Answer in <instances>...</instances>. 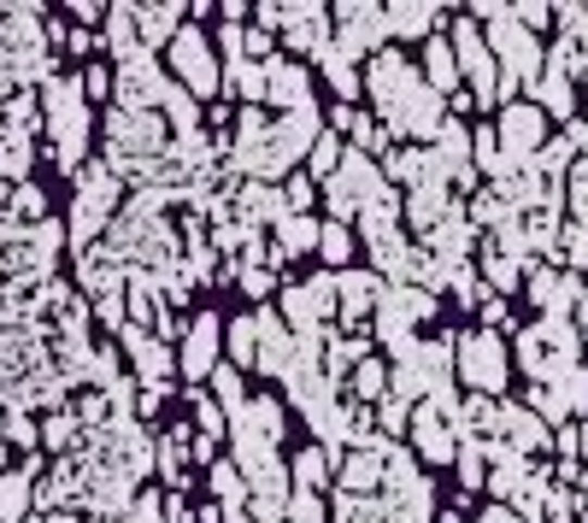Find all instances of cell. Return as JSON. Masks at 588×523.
Listing matches in <instances>:
<instances>
[{
	"instance_id": "6da1fadb",
	"label": "cell",
	"mask_w": 588,
	"mask_h": 523,
	"mask_svg": "<svg viewBox=\"0 0 588 523\" xmlns=\"http://www.w3.org/2000/svg\"><path fill=\"white\" fill-rule=\"evenodd\" d=\"M448 48H453V60H459V77L471 83V107H500V65H495L489 41H483V30H477V18L453 12Z\"/></svg>"
},
{
	"instance_id": "7a4b0ae2",
	"label": "cell",
	"mask_w": 588,
	"mask_h": 523,
	"mask_svg": "<svg viewBox=\"0 0 588 523\" xmlns=\"http://www.w3.org/2000/svg\"><path fill=\"white\" fill-rule=\"evenodd\" d=\"M453 359H459V376L471 383V395H506V376H512V359H506V341L495 329H471V336H453Z\"/></svg>"
},
{
	"instance_id": "3957f363",
	"label": "cell",
	"mask_w": 588,
	"mask_h": 523,
	"mask_svg": "<svg viewBox=\"0 0 588 523\" xmlns=\"http://www.w3.org/2000/svg\"><path fill=\"white\" fill-rule=\"evenodd\" d=\"M495 141H500V159H506V165H529V159L548 148V119H541L536 100H506V107H500V124H495Z\"/></svg>"
},
{
	"instance_id": "277c9868",
	"label": "cell",
	"mask_w": 588,
	"mask_h": 523,
	"mask_svg": "<svg viewBox=\"0 0 588 523\" xmlns=\"http://www.w3.org/2000/svg\"><path fill=\"white\" fill-rule=\"evenodd\" d=\"M383 188H389V183H383V171L371 165L365 153H341V165L329 171V212H336V224L348 212H365Z\"/></svg>"
},
{
	"instance_id": "5b68a950",
	"label": "cell",
	"mask_w": 588,
	"mask_h": 523,
	"mask_svg": "<svg viewBox=\"0 0 588 523\" xmlns=\"http://www.w3.org/2000/svg\"><path fill=\"white\" fill-rule=\"evenodd\" d=\"M383 119H389V129H383V136H418V141H429L441 129V95L429 89L424 77H412L406 89H400V100L389 112H383Z\"/></svg>"
},
{
	"instance_id": "8992f818",
	"label": "cell",
	"mask_w": 588,
	"mask_h": 523,
	"mask_svg": "<svg viewBox=\"0 0 588 523\" xmlns=\"http://www.w3.org/2000/svg\"><path fill=\"white\" fill-rule=\"evenodd\" d=\"M341 18V36L329 41V48L341 53V60H360V53H383V41H389V24H383V7H365V0H348V7H336Z\"/></svg>"
},
{
	"instance_id": "52a82bcc",
	"label": "cell",
	"mask_w": 588,
	"mask_h": 523,
	"mask_svg": "<svg viewBox=\"0 0 588 523\" xmlns=\"http://www.w3.org/2000/svg\"><path fill=\"white\" fill-rule=\"evenodd\" d=\"M524 288H529V300L541 307V317H571V312H577V300L588 295L583 277H571V271H553V265H529V271H524Z\"/></svg>"
},
{
	"instance_id": "ba28073f",
	"label": "cell",
	"mask_w": 588,
	"mask_h": 523,
	"mask_svg": "<svg viewBox=\"0 0 588 523\" xmlns=\"http://www.w3.org/2000/svg\"><path fill=\"white\" fill-rule=\"evenodd\" d=\"M529 471H536V464H529L524 453H512L506 441H489V483H483V488L495 494V506H512L524 494Z\"/></svg>"
},
{
	"instance_id": "9c48e42d",
	"label": "cell",
	"mask_w": 588,
	"mask_h": 523,
	"mask_svg": "<svg viewBox=\"0 0 588 523\" xmlns=\"http://www.w3.org/2000/svg\"><path fill=\"white\" fill-rule=\"evenodd\" d=\"M495 435L512 447V453H524V459L536 453V447H548V441H553V429L541 424V418L529 412V406H512V400H500V429H495Z\"/></svg>"
},
{
	"instance_id": "30bf717a",
	"label": "cell",
	"mask_w": 588,
	"mask_h": 523,
	"mask_svg": "<svg viewBox=\"0 0 588 523\" xmlns=\"http://www.w3.org/2000/svg\"><path fill=\"white\" fill-rule=\"evenodd\" d=\"M441 18H453L448 7H424V0H400V7L383 12V24H389V41H429Z\"/></svg>"
},
{
	"instance_id": "8fae6325",
	"label": "cell",
	"mask_w": 588,
	"mask_h": 523,
	"mask_svg": "<svg viewBox=\"0 0 588 523\" xmlns=\"http://www.w3.org/2000/svg\"><path fill=\"white\" fill-rule=\"evenodd\" d=\"M171 60H177L183 83H189L195 95H212V83H218V71H212V53H207V36L183 30L177 41H171Z\"/></svg>"
},
{
	"instance_id": "7c38bea8",
	"label": "cell",
	"mask_w": 588,
	"mask_h": 523,
	"mask_svg": "<svg viewBox=\"0 0 588 523\" xmlns=\"http://www.w3.org/2000/svg\"><path fill=\"white\" fill-rule=\"evenodd\" d=\"M412 77H418V71H412V60H406V53L383 48L377 60H371V77H365V83H371V100H377V107L389 112L395 100H400V89H406Z\"/></svg>"
},
{
	"instance_id": "4fadbf2b",
	"label": "cell",
	"mask_w": 588,
	"mask_h": 523,
	"mask_svg": "<svg viewBox=\"0 0 588 523\" xmlns=\"http://www.w3.org/2000/svg\"><path fill=\"white\" fill-rule=\"evenodd\" d=\"M406 429H412V441H418V453H424L429 464H453V429L441 424L436 406H418Z\"/></svg>"
},
{
	"instance_id": "5bb4252c",
	"label": "cell",
	"mask_w": 588,
	"mask_h": 523,
	"mask_svg": "<svg viewBox=\"0 0 588 523\" xmlns=\"http://www.w3.org/2000/svg\"><path fill=\"white\" fill-rule=\"evenodd\" d=\"M529 89H536L541 119H559V124H571V119H577V95H571V77H565V71L541 65V77L529 83Z\"/></svg>"
},
{
	"instance_id": "9a60e30c",
	"label": "cell",
	"mask_w": 588,
	"mask_h": 523,
	"mask_svg": "<svg viewBox=\"0 0 588 523\" xmlns=\"http://www.w3.org/2000/svg\"><path fill=\"white\" fill-rule=\"evenodd\" d=\"M306 89H312V83H306V71H300V65H283V60H271V65H265V95L277 100V107L306 112V107H312Z\"/></svg>"
},
{
	"instance_id": "2e32d148",
	"label": "cell",
	"mask_w": 588,
	"mask_h": 523,
	"mask_svg": "<svg viewBox=\"0 0 588 523\" xmlns=\"http://www.w3.org/2000/svg\"><path fill=\"white\" fill-rule=\"evenodd\" d=\"M212 359H218V317H195L189 341H183V371L212 376Z\"/></svg>"
},
{
	"instance_id": "e0dca14e",
	"label": "cell",
	"mask_w": 588,
	"mask_h": 523,
	"mask_svg": "<svg viewBox=\"0 0 588 523\" xmlns=\"http://www.w3.org/2000/svg\"><path fill=\"white\" fill-rule=\"evenodd\" d=\"M448 207H453L448 183H424V188H412V195H406V217H412V229H424V236L448 217Z\"/></svg>"
},
{
	"instance_id": "ac0fdd59",
	"label": "cell",
	"mask_w": 588,
	"mask_h": 523,
	"mask_svg": "<svg viewBox=\"0 0 588 523\" xmlns=\"http://www.w3.org/2000/svg\"><path fill=\"white\" fill-rule=\"evenodd\" d=\"M424 83H429L441 100L459 95V60H453L448 36H429V48H424Z\"/></svg>"
},
{
	"instance_id": "d6986e66",
	"label": "cell",
	"mask_w": 588,
	"mask_h": 523,
	"mask_svg": "<svg viewBox=\"0 0 588 523\" xmlns=\"http://www.w3.org/2000/svg\"><path fill=\"white\" fill-rule=\"evenodd\" d=\"M524 271H529V265H518V259L489 253V259H483V271H477V277H483V288H489L495 300H512V295L524 288Z\"/></svg>"
},
{
	"instance_id": "ffe728a7",
	"label": "cell",
	"mask_w": 588,
	"mask_h": 523,
	"mask_svg": "<svg viewBox=\"0 0 588 523\" xmlns=\"http://www.w3.org/2000/svg\"><path fill=\"white\" fill-rule=\"evenodd\" d=\"M336 288H341V317H348V324H360V317L377 307V295H383V283L377 277H360V271L336 277Z\"/></svg>"
},
{
	"instance_id": "44dd1931",
	"label": "cell",
	"mask_w": 588,
	"mask_h": 523,
	"mask_svg": "<svg viewBox=\"0 0 588 523\" xmlns=\"http://www.w3.org/2000/svg\"><path fill=\"white\" fill-rule=\"evenodd\" d=\"M453 459H459V488L465 494H477L483 483H489V441H453Z\"/></svg>"
},
{
	"instance_id": "7402d4cb",
	"label": "cell",
	"mask_w": 588,
	"mask_h": 523,
	"mask_svg": "<svg viewBox=\"0 0 588 523\" xmlns=\"http://www.w3.org/2000/svg\"><path fill=\"white\" fill-rule=\"evenodd\" d=\"M124 341H130V353H136V365H141V376H148V383H160V376L171 371V353H165L160 341H148L141 329H124Z\"/></svg>"
},
{
	"instance_id": "603a6c76",
	"label": "cell",
	"mask_w": 588,
	"mask_h": 523,
	"mask_svg": "<svg viewBox=\"0 0 588 523\" xmlns=\"http://www.w3.org/2000/svg\"><path fill=\"white\" fill-rule=\"evenodd\" d=\"M295 483H300V494H318L329 483V447H312V453L295 459Z\"/></svg>"
},
{
	"instance_id": "cb8c5ba5",
	"label": "cell",
	"mask_w": 588,
	"mask_h": 523,
	"mask_svg": "<svg viewBox=\"0 0 588 523\" xmlns=\"http://www.w3.org/2000/svg\"><path fill=\"white\" fill-rule=\"evenodd\" d=\"M353 395L389 400V365H383V359H360V365H353Z\"/></svg>"
},
{
	"instance_id": "d4e9b609",
	"label": "cell",
	"mask_w": 588,
	"mask_h": 523,
	"mask_svg": "<svg viewBox=\"0 0 588 523\" xmlns=\"http://www.w3.org/2000/svg\"><path fill=\"white\" fill-rule=\"evenodd\" d=\"M559 259L571 265V277H583V271H588V229H583V224H565V229H559Z\"/></svg>"
},
{
	"instance_id": "484cf974",
	"label": "cell",
	"mask_w": 588,
	"mask_h": 523,
	"mask_svg": "<svg viewBox=\"0 0 588 523\" xmlns=\"http://www.w3.org/2000/svg\"><path fill=\"white\" fill-rule=\"evenodd\" d=\"M318 253L329 259V265H348V253H353V236H348V224H318Z\"/></svg>"
},
{
	"instance_id": "4316f807",
	"label": "cell",
	"mask_w": 588,
	"mask_h": 523,
	"mask_svg": "<svg viewBox=\"0 0 588 523\" xmlns=\"http://www.w3.org/2000/svg\"><path fill=\"white\" fill-rule=\"evenodd\" d=\"M24 506H30V476H0V523L24 518Z\"/></svg>"
},
{
	"instance_id": "83f0119b",
	"label": "cell",
	"mask_w": 588,
	"mask_h": 523,
	"mask_svg": "<svg viewBox=\"0 0 588 523\" xmlns=\"http://www.w3.org/2000/svg\"><path fill=\"white\" fill-rule=\"evenodd\" d=\"M565 195H571V212H577V224L588 229V159L565 171Z\"/></svg>"
},
{
	"instance_id": "f1b7e54d",
	"label": "cell",
	"mask_w": 588,
	"mask_h": 523,
	"mask_svg": "<svg viewBox=\"0 0 588 523\" xmlns=\"http://www.w3.org/2000/svg\"><path fill=\"white\" fill-rule=\"evenodd\" d=\"M318 247V224L312 217H283V253H306Z\"/></svg>"
},
{
	"instance_id": "f546056e",
	"label": "cell",
	"mask_w": 588,
	"mask_h": 523,
	"mask_svg": "<svg viewBox=\"0 0 588 523\" xmlns=\"http://www.w3.org/2000/svg\"><path fill=\"white\" fill-rule=\"evenodd\" d=\"M229 347H236L241 365H253V347H260V317H236V324H229Z\"/></svg>"
},
{
	"instance_id": "4dcf8cb0",
	"label": "cell",
	"mask_w": 588,
	"mask_h": 523,
	"mask_svg": "<svg viewBox=\"0 0 588 523\" xmlns=\"http://www.w3.org/2000/svg\"><path fill=\"white\" fill-rule=\"evenodd\" d=\"M212 395H218L229 412H241V406H248V400H241V376L229 371V365H212Z\"/></svg>"
},
{
	"instance_id": "1f68e13d",
	"label": "cell",
	"mask_w": 588,
	"mask_h": 523,
	"mask_svg": "<svg viewBox=\"0 0 588 523\" xmlns=\"http://www.w3.org/2000/svg\"><path fill=\"white\" fill-rule=\"evenodd\" d=\"M136 18L148 24V41H165V36H171V24H177V7H141Z\"/></svg>"
},
{
	"instance_id": "d6a6232c",
	"label": "cell",
	"mask_w": 588,
	"mask_h": 523,
	"mask_svg": "<svg viewBox=\"0 0 588 523\" xmlns=\"http://www.w3.org/2000/svg\"><path fill=\"white\" fill-rule=\"evenodd\" d=\"M336 165H341V148H336V136H318V141H312V177H329Z\"/></svg>"
},
{
	"instance_id": "836d02e7",
	"label": "cell",
	"mask_w": 588,
	"mask_h": 523,
	"mask_svg": "<svg viewBox=\"0 0 588 523\" xmlns=\"http://www.w3.org/2000/svg\"><path fill=\"white\" fill-rule=\"evenodd\" d=\"M165 112H171V119H177V124H183V136H189V129H195V100H189V95H183V89H177V83H171V89H165Z\"/></svg>"
},
{
	"instance_id": "e575fe53",
	"label": "cell",
	"mask_w": 588,
	"mask_h": 523,
	"mask_svg": "<svg viewBox=\"0 0 588 523\" xmlns=\"http://www.w3.org/2000/svg\"><path fill=\"white\" fill-rule=\"evenodd\" d=\"M283 523H324V506H318V494H300V500H289V512H283Z\"/></svg>"
},
{
	"instance_id": "d590c367",
	"label": "cell",
	"mask_w": 588,
	"mask_h": 523,
	"mask_svg": "<svg viewBox=\"0 0 588 523\" xmlns=\"http://www.w3.org/2000/svg\"><path fill=\"white\" fill-rule=\"evenodd\" d=\"M483 329H495V336H512V312H506V300H483Z\"/></svg>"
},
{
	"instance_id": "8d00e7d4",
	"label": "cell",
	"mask_w": 588,
	"mask_h": 523,
	"mask_svg": "<svg viewBox=\"0 0 588 523\" xmlns=\"http://www.w3.org/2000/svg\"><path fill=\"white\" fill-rule=\"evenodd\" d=\"M377 424L389 429V435H400V429L412 424V406H400V400H383V406H377Z\"/></svg>"
},
{
	"instance_id": "74e56055",
	"label": "cell",
	"mask_w": 588,
	"mask_h": 523,
	"mask_svg": "<svg viewBox=\"0 0 588 523\" xmlns=\"http://www.w3.org/2000/svg\"><path fill=\"white\" fill-rule=\"evenodd\" d=\"M212 488H218L224 500H241V476L229 471V464H218V471H212Z\"/></svg>"
},
{
	"instance_id": "f35d334b",
	"label": "cell",
	"mask_w": 588,
	"mask_h": 523,
	"mask_svg": "<svg viewBox=\"0 0 588 523\" xmlns=\"http://www.w3.org/2000/svg\"><path fill=\"white\" fill-rule=\"evenodd\" d=\"M195 418H200V429H207V435H218V429H224V418H218V406H212V400H200V406H195Z\"/></svg>"
},
{
	"instance_id": "ab89813d",
	"label": "cell",
	"mask_w": 588,
	"mask_h": 523,
	"mask_svg": "<svg viewBox=\"0 0 588 523\" xmlns=\"http://www.w3.org/2000/svg\"><path fill=\"white\" fill-rule=\"evenodd\" d=\"M306 200H312V183H306V177H295V183H289V195H283V207H295V212H300Z\"/></svg>"
},
{
	"instance_id": "60d3db41",
	"label": "cell",
	"mask_w": 588,
	"mask_h": 523,
	"mask_svg": "<svg viewBox=\"0 0 588 523\" xmlns=\"http://www.w3.org/2000/svg\"><path fill=\"white\" fill-rule=\"evenodd\" d=\"M477 523H518V512L512 506H489V512H477Z\"/></svg>"
},
{
	"instance_id": "b9f144b4",
	"label": "cell",
	"mask_w": 588,
	"mask_h": 523,
	"mask_svg": "<svg viewBox=\"0 0 588 523\" xmlns=\"http://www.w3.org/2000/svg\"><path fill=\"white\" fill-rule=\"evenodd\" d=\"M130 523H160V506H153V500H136V518Z\"/></svg>"
},
{
	"instance_id": "7bdbcfd3",
	"label": "cell",
	"mask_w": 588,
	"mask_h": 523,
	"mask_svg": "<svg viewBox=\"0 0 588 523\" xmlns=\"http://www.w3.org/2000/svg\"><path fill=\"white\" fill-rule=\"evenodd\" d=\"M577 459H588V418H583V429H577Z\"/></svg>"
},
{
	"instance_id": "ee69618b",
	"label": "cell",
	"mask_w": 588,
	"mask_h": 523,
	"mask_svg": "<svg viewBox=\"0 0 588 523\" xmlns=\"http://www.w3.org/2000/svg\"><path fill=\"white\" fill-rule=\"evenodd\" d=\"M436 523H459V512H448V518H436Z\"/></svg>"
},
{
	"instance_id": "f6af8a7d",
	"label": "cell",
	"mask_w": 588,
	"mask_h": 523,
	"mask_svg": "<svg viewBox=\"0 0 588 523\" xmlns=\"http://www.w3.org/2000/svg\"><path fill=\"white\" fill-rule=\"evenodd\" d=\"M0 471H7V447H0Z\"/></svg>"
}]
</instances>
